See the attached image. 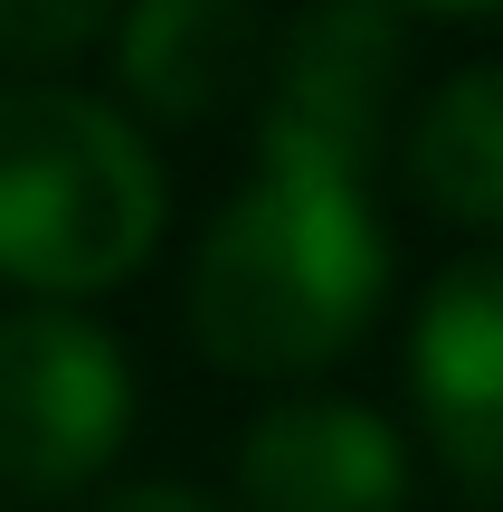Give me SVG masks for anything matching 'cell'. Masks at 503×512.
I'll return each mask as SVG.
<instances>
[{
  "label": "cell",
  "instance_id": "6da1fadb",
  "mask_svg": "<svg viewBox=\"0 0 503 512\" xmlns=\"http://www.w3.org/2000/svg\"><path fill=\"white\" fill-rule=\"evenodd\" d=\"M409 10L314 0L285 19L257 86V162L209 209L181 275L190 351L228 380L314 389L380 323L399 238L380 219V162L399 143Z\"/></svg>",
  "mask_w": 503,
  "mask_h": 512
},
{
  "label": "cell",
  "instance_id": "7a4b0ae2",
  "mask_svg": "<svg viewBox=\"0 0 503 512\" xmlns=\"http://www.w3.org/2000/svg\"><path fill=\"white\" fill-rule=\"evenodd\" d=\"M171 228V171L114 95L0 86V285L19 304H95L133 285Z\"/></svg>",
  "mask_w": 503,
  "mask_h": 512
},
{
  "label": "cell",
  "instance_id": "3957f363",
  "mask_svg": "<svg viewBox=\"0 0 503 512\" xmlns=\"http://www.w3.org/2000/svg\"><path fill=\"white\" fill-rule=\"evenodd\" d=\"M133 351L86 304H0V503H67L133 446Z\"/></svg>",
  "mask_w": 503,
  "mask_h": 512
},
{
  "label": "cell",
  "instance_id": "277c9868",
  "mask_svg": "<svg viewBox=\"0 0 503 512\" xmlns=\"http://www.w3.org/2000/svg\"><path fill=\"white\" fill-rule=\"evenodd\" d=\"M418 446L352 389H276L238 437V512H409Z\"/></svg>",
  "mask_w": 503,
  "mask_h": 512
},
{
  "label": "cell",
  "instance_id": "5b68a950",
  "mask_svg": "<svg viewBox=\"0 0 503 512\" xmlns=\"http://www.w3.org/2000/svg\"><path fill=\"white\" fill-rule=\"evenodd\" d=\"M409 408L466 494H503V247H475L409 313Z\"/></svg>",
  "mask_w": 503,
  "mask_h": 512
},
{
  "label": "cell",
  "instance_id": "8992f818",
  "mask_svg": "<svg viewBox=\"0 0 503 512\" xmlns=\"http://www.w3.org/2000/svg\"><path fill=\"white\" fill-rule=\"evenodd\" d=\"M114 95L133 124H219L257 105L266 86V29L257 0H124L114 10Z\"/></svg>",
  "mask_w": 503,
  "mask_h": 512
},
{
  "label": "cell",
  "instance_id": "52a82bcc",
  "mask_svg": "<svg viewBox=\"0 0 503 512\" xmlns=\"http://www.w3.org/2000/svg\"><path fill=\"white\" fill-rule=\"evenodd\" d=\"M399 181L428 219L503 247V57L437 76L399 124Z\"/></svg>",
  "mask_w": 503,
  "mask_h": 512
},
{
  "label": "cell",
  "instance_id": "ba28073f",
  "mask_svg": "<svg viewBox=\"0 0 503 512\" xmlns=\"http://www.w3.org/2000/svg\"><path fill=\"white\" fill-rule=\"evenodd\" d=\"M124 0H0V86L10 76H57L114 29Z\"/></svg>",
  "mask_w": 503,
  "mask_h": 512
},
{
  "label": "cell",
  "instance_id": "9c48e42d",
  "mask_svg": "<svg viewBox=\"0 0 503 512\" xmlns=\"http://www.w3.org/2000/svg\"><path fill=\"white\" fill-rule=\"evenodd\" d=\"M86 512H238V503L200 494V484H171V475H152V484H114V494H105V503H86Z\"/></svg>",
  "mask_w": 503,
  "mask_h": 512
},
{
  "label": "cell",
  "instance_id": "30bf717a",
  "mask_svg": "<svg viewBox=\"0 0 503 512\" xmlns=\"http://www.w3.org/2000/svg\"><path fill=\"white\" fill-rule=\"evenodd\" d=\"M399 10H428V19H503V0H399Z\"/></svg>",
  "mask_w": 503,
  "mask_h": 512
},
{
  "label": "cell",
  "instance_id": "8fae6325",
  "mask_svg": "<svg viewBox=\"0 0 503 512\" xmlns=\"http://www.w3.org/2000/svg\"><path fill=\"white\" fill-rule=\"evenodd\" d=\"M0 512H19V503H0Z\"/></svg>",
  "mask_w": 503,
  "mask_h": 512
}]
</instances>
